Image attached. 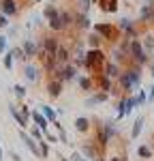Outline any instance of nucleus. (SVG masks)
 Returning <instances> with one entry per match:
<instances>
[{
  "mask_svg": "<svg viewBox=\"0 0 154 161\" xmlns=\"http://www.w3.org/2000/svg\"><path fill=\"white\" fill-rule=\"evenodd\" d=\"M105 62H107V58H105V52L101 47H90L88 54H86V64L84 67L92 73H101L105 69Z\"/></svg>",
  "mask_w": 154,
  "mask_h": 161,
  "instance_id": "obj_1",
  "label": "nucleus"
},
{
  "mask_svg": "<svg viewBox=\"0 0 154 161\" xmlns=\"http://www.w3.org/2000/svg\"><path fill=\"white\" fill-rule=\"evenodd\" d=\"M128 56H131L133 64H139V67H143V64H148V62H150V56H148V52L143 50V45H141L139 39H131V50H128Z\"/></svg>",
  "mask_w": 154,
  "mask_h": 161,
  "instance_id": "obj_2",
  "label": "nucleus"
},
{
  "mask_svg": "<svg viewBox=\"0 0 154 161\" xmlns=\"http://www.w3.org/2000/svg\"><path fill=\"white\" fill-rule=\"evenodd\" d=\"M94 32H99L103 37V41H111V43H116L118 39H120V28L114 24H96L94 26Z\"/></svg>",
  "mask_w": 154,
  "mask_h": 161,
  "instance_id": "obj_3",
  "label": "nucleus"
},
{
  "mask_svg": "<svg viewBox=\"0 0 154 161\" xmlns=\"http://www.w3.org/2000/svg\"><path fill=\"white\" fill-rule=\"evenodd\" d=\"M51 75L56 77V80H60V82H71V80H75L77 77V67L75 64H58L54 71H51Z\"/></svg>",
  "mask_w": 154,
  "mask_h": 161,
  "instance_id": "obj_4",
  "label": "nucleus"
},
{
  "mask_svg": "<svg viewBox=\"0 0 154 161\" xmlns=\"http://www.w3.org/2000/svg\"><path fill=\"white\" fill-rule=\"evenodd\" d=\"M19 137L24 140V144H26V148L30 150L34 157H41V148H38V142L34 140L32 136H28V133H24V131H19Z\"/></svg>",
  "mask_w": 154,
  "mask_h": 161,
  "instance_id": "obj_5",
  "label": "nucleus"
},
{
  "mask_svg": "<svg viewBox=\"0 0 154 161\" xmlns=\"http://www.w3.org/2000/svg\"><path fill=\"white\" fill-rule=\"evenodd\" d=\"M62 84H64V82L56 80V77H51L49 82H47L45 90H47V95H49L51 99H58V97H60V92H62Z\"/></svg>",
  "mask_w": 154,
  "mask_h": 161,
  "instance_id": "obj_6",
  "label": "nucleus"
},
{
  "mask_svg": "<svg viewBox=\"0 0 154 161\" xmlns=\"http://www.w3.org/2000/svg\"><path fill=\"white\" fill-rule=\"evenodd\" d=\"M58 45H60V41H58V37H45L43 41H41L38 50H43V52H49V54H56V50H58Z\"/></svg>",
  "mask_w": 154,
  "mask_h": 161,
  "instance_id": "obj_7",
  "label": "nucleus"
},
{
  "mask_svg": "<svg viewBox=\"0 0 154 161\" xmlns=\"http://www.w3.org/2000/svg\"><path fill=\"white\" fill-rule=\"evenodd\" d=\"M103 73L107 75V77H111V80H118L120 73H122V69H120V64L118 62H105V69H103Z\"/></svg>",
  "mask_w": 154,
  "mask_h": 161,
  "instance_id": "obj_8",
  "label": "nucleus"
},
{
  "mask_svg": "<svg viewBox=\"0 0 154 161\" xmlns=\"http://www.w3.org/2000/svg\"><path fill=\"white\" fill-rule=\"evenodd\" d=\"M94 77H96V86H99V90L111 92V77H107L103 71L101 73H94Z\"/></svg>",
  "mask_w": 154,
  "mask_h": 161,
  "instance_id": "obj_9",
  "label": "nucleus"
},
{
  "mask_svg": "<svg viewBox=\"0 0 154 161\" xmlns=\"http://www.w3.org/2000/svg\"><path fill=\"white\" fill-rule=\"evenodd\" d=\"M73 24L77 26V28H81V30H88L90 28V17H88V13H75L73 15Z\"/></svg>",
  "mask_w": 154,
  "mask_h": 161,
  "instance_id": "obj_10",
  "label": "nucleus"
},
{
  "mask_svg": "<svg viewBox=\"0 0 154 161\" xmlns=\"http://www.w3.org/2000/svg\"><path fill=\"white\" fill-rule=\"evenodd\" d=\"M30 116H32V120H34V125H37L38 129H41V131H43V136H45V133H47V123H49V120H47V118H45V116H43V114H41V112H30Z\"/></svg>",
  "mask_w": 154,
  "mask_h": 161,
  "instance_id": "obj_11",
  "label": "nucleus"
},
{
  "mask_svg": "<svg viewBox=\"0 0 154 161\" xmlns=\"http://www.w3.org/2000/svg\"><path fill=\"white\" fill-rule=\"evenodd\" d=\"M56 60H58V64H66V62L71 60V50L64 47V45H58V50H56Z\"/></svg>",
  "mask_w": 154,
  "mask_h": 161,
  "instance_id": "obj_12",
  "label": "nucleus"
},
{
  "mask_svg": "<svg viewBox=\"0 0 154 161\" xmlns=\"http://www.w3.org/2000/svg\"><path fill=\"white\" fill-rule=\"evenodd\" d=\"M0 9H2V13L4 15H15L17 13V2L15 0H0Z\"/></svg>",
  "mask_w": 154,
  "mask_h": 161,
  "instance_id": "obj_13",
  "label": "nucleus"
},
{
  "mask_svg": "<svg viewBox=\"0 0 154 161\" xmlns=\"http://www.w3.org/2000/svg\"><path fill=\"white\" fill-rule=\"evenodd\" d=\"M9 112H11V116L13 118H15V120H17V125H19V127H22V129H24L26 125H28V118H26L24 114H22V110H17V105H9Z\"/></svg>",
  "mask_w": 154,
  "mask_h": 161,
  "instance_id": "obj_14",
  "label": "nucleus"
},
{
  "mask_svg": "<svg viewBox=\"0 0 154 161\" xmlns=\"http://www.w3.org/2000/svg\"><path fill=\"white\" fill-rule=\"evenodd\" d=\"M81 155H86L88 159H92V161H94L96 157H99V148L94 146V142H86V144L81 146Z\"/></svg>",
  "mask_w": 154,
  "mask_h": 161,
  "instance_id": "obj_15",
  "label": "nucleus"
},
{
  "mask_svg": "<svg viewBox=\"0 0 154 161\" xmlns=\"http://www.w3.org/2000/svg\"><path fill=\"white\" fill-rule=\"evenodd\" d=\"M107 99H109V92H105V90H101V92L92 95L90 99H86V105H88V108H92V105H96V103H105Z\"/></svg>",
  "mask_w": 154,
  "mask_h": 161,
  "instance_id": "obj_16",
  "label": "nucleus"
},
{
  "mask_svg": "<svg viewBox=\"0 0 154 161\" xmlns=\"http://www.w3.org/2000/svg\"><path fill=\"white\" fill-rule=\"evenodd\" d=\"M126 71H128V75H131L133 86L139 88V84H141V67H139V64H135V67H131V69H126Z\"/></svg>",
  "mask_w": 154,
  "mask_h": 161,
  "instance_id": "obj_17",
  "label": "nucleus"
},
{
  "mask_svg": "<svg viewBox=\"0 0 154 161\" xmlns=\"http://www.w3.org/2000/svg\"><path fill=\"white\" fill-rule=\"evenodd\" d=\"M22 50H24V54L28 56V58H32V56H37L38 54V45L34 43V41H24V45H22Z\"/></svg>",
  "mask_w": 154,
  "mask_h": 161,
  "instance_id": "obj_18",
  "label": "nucleus"
},
{
  "mask_svg": "<svg viewBox=\"0 0 154 161\" xmlns=\"http://www.w3.org/2000/svg\"><path fill=\"white\" fill-rule=\"evenodd\" d=\"M118 82H120V86H122V90H126V92H131L133 90V82H131V75H128V71H122L120 73V77H118Z\"/></svg>",
  "mask_w": 154,
  "mask_h": 161,
  "instance_id": "obj_19",
  "label": "nucleus"
},
{
  "mask_svg": "<svg viewBox=\"0 0 154 161\" xmlns=\"http://www.w3.org/2000/svg\"><path fill=\"white\" fill-rule=\"evenodd\" d=\"M101 9L105 13H116L118 11V0H99Z\"/></svg>",
  "mask_w": 154,
  "mask_h": 161,
  "instance_id": "obj_20",
  "label": "nucleus"
},
{
  "mask_svg": "<svg viewBox=\"0 0 154 161\" xmlns=\"http://www.w3.org/2000/svg\"><path fill=\"white\" fill-rule=\"evenodd\" d=\"M24 77L28 80V82H37L38 69H37V67H32V64H26V67H24Z\"/></svg>",
  "mask_w": 154,
  "mask_h": 161,
  "instance_id": "obj_21",
  "label": "nucleus"
},
{
  "mask_svg": "<svg viewBox=\"0 0 154 161\" xmlns=\"http://www.w3.org/2000/svg\"><path fill=\"white\" fill-rule=\"evenodd\" d=\"M58 17H60V24H62V30H66L69 26L73 24V13H69V11H60V13H58Z\"/></svg>",
  "mask_w": 154,
  "mask_h": 161,
  "instance_id": "obj_22",
  "label": "nucleus"
},
{
  "mask_svg": "<svg viewBox=\"0 0 154 161\" xmlns=\"http://www.w3.org/2000/svg\"><path fill=\"white\" fill-rule=\"evenodd\" d=\"M75 129L79 131V133H86V131L90 129V120H88V118H84V116H79V118L75 120Z\"/></svg>",
  "mask_w": 154,
  "mask_h": 161,
  "instance_id": "obj_23",
  "label": "nucleus"
},
{
  "mask_svg": "<svg viewBox=\"0 0 154 161\" xmlns=\"http://www.w3.org/2000/svg\"><path fill=\"white\" fill-rule=\"evenodd\" d=\"M79 88H81V90H92V88H94V80L88 77V75L79 77Z\"/></svg>",
  "mask_w": 154,
  "mask_h": 161,
  "instance_id": "obj_24",
  "label": "nucleus"
},
{
  "mask_svg": "<svg viewBox=\"0 0 154 161\" xmlns=\"http://www.w3.org/2000/svg\"><path fill=\"white\" fill-rule=\"evenodd\" d=\"M101 129L105 131V136L109 137V140H111L114 136H118V129L114 127V123H103V125H101Z\"/></svg>",
  "mask_w": 154,
  "mask_h": 161,
  "instance_id": "obj_25",
  "label": "nucleus"
},
{
  "mask_svg": "<svg viewBox=\"0 0 154 161\" xmlns=\"http://www.w3.org/2000/svg\"><path fill=\"white\" fill-rule=\"evenodd\" d=\"M141 45H143V50L150 54L154 50V35H146V37L141 39Z\"/></svg>",
  "mask_w": 154,
  "mask_h": 161,
  "instance_id": "obj_26",
  "label": "nucleus"
},
{
  "mask_svg": "<svg viewBox=\"0 0 154 161\" xmlns=\"http://www.w3.org/2000/svg\"><path fill=\"white\" fill-rule=\"evenodd\" d=\"M141 129H143V118H137V120H135V125H133V131H131V137H133V140H137V137H139V133H141Z\"/></svg>",
  "mask_w": 154,
  "mask_h": 161,
  "instance_id": "obj_27",
  "label": "nucleus"
},
{
  "mask_svg": "<svg viewBox=\"0 0 154 161\" xmlns=\"http://www.w3.org/2000/svg\"><path fill=\"white\" fill-rule=\"evenodd\" d=\"M101 43H103V37L99 35V32H92L88 37V45L90 47H101Z\"/></svg>",
  "mask_w": 154,
  "mask_h": 161,
  "instance_id": "obj_28",
  "label": "nucleus"
},
{
  "mask_svg": "<svg viewBox=\"0 0 154 161\" xmlns=\"http://www.w3.org/2000/svg\"><path fill=\"white\" fill-rule=\"evenodd\" d=\"M41 114H43V116H45L49 123H54V120H56V112L51 110L49 105H41Z\"/></svg>",
  "mask_w": 154,
  "mask_h": 161,
  "instance_id": "obj_29",
  "label": "nucleus"
},
{
  "mask_svg": "<svg viewBox=\"0 0 154 161\" xmlns=\"http://www.w3.org/2000/svg\"><path fill=\"white\" fill-rule=\"evenodd\" d=\"M137 155H139L141 159H150V157H152V148H150V146H139V148H137Z\"/></svg>",
  "mask_w": 154,
  "mask_h": 161,
  "instance_id": "obj_30",
  "label": "nucleus"
},
{
  "mask_svg": "<svg viewBox=\"0 0 154 161\" xmlns=\"http://www.w3.org/2000/svg\"><path fill=\"white\" fill-rule=\"evenodd\" d=\"M38 148H41V159H47V155H49V146H47L45 140H38Z\"/></svg>",
  "mask_w": 154,
  "mask_h": 161,
  "instance_id": "obj_31",
  "label": "nucleus"
},
{
  "mask_svg": "<svg viewBox=\"0 0 154 161\" xmlns=\"http://www.w3.org/2000/svg\"><path fill=\"white\" fill-rule=\"evenodd\" d=\"M2 64H4V69H13V52H7V54H4Z\"/></svg>",
  "mask_w": 154,
  "mask_h": 161,
  "instance_id": "obj_32",
  "label": "nucleus"
},
{
  "mask_svg": "<svg viewBox=\"0 0 154 161\" xmlns=\"http://www.w3.org/2000/svg\"><path fill=\"white\" fill-rule=\"evenodd\" d=\"M43 15H45L47 19H51L54 15H58V9H56L54 4H47V7H45V11H43Z\"/></svg>",
  "mask_w": 154,
  "mask_h": 161,
  "instance_id": "obj_33",
  "label": "nucleus"
},
{
  "mask_svg": "<svg viewBox=\"0 0 154 161\" xmlns=\"http://www.w3.org/2000/svg\"><path fill=\"white\" fill-rule=\"evenodd\" d=\"M90 4H92V0H77V7H79V11H81V13H88Z\"/></svg>",
  "mask_w": 154,
  "mask_h": 161,
  "instance_id": "obj_34",
  "label": "nucleus"
},
{
  "mask_svg": "<svg viewBox=\"0 0 154 161\" xmlns=\"http://www.w3.org/2000/svg\"><path fill=\"white\" fill-rule=\"evenodd\" d=\"M13 58H19V60H28V56H26L24 54V50H22V47H13Z\"/></svg>",
  "mask_w": 154,
  "mask_h": 161,
  "instance_id": "obj_35",
  "label": "nucleus"
},
{
  "mask_svg": "<svg viewBox=\"0 0 154 161\" xmlns=\"http://www.w3.org/2000/svg\"><path fill=\"white\" fill-rule=\"evenodd\" d=\"M30 136H32V137H34V140L38 142V140H43V131H41V129H38L37 125H34V127L30 129Z\"/></svg>",
  "mask_w": 154,
  "mask_h": 161,
  "instance_id": "obj_36",
  "label": "nucleus"
},
{
  "mask_svg": "<svg viewBox=\"0 0 154 161\" xmlns=\"http://www.w3.org/2000/svg\"><path fill=\"white\" fill-rule=\"evenodd\" d=\"M7 26H9V15L0 13V28H7Z\"/></svg>",
  "mask_w": 154,
  "mask_h": 161,
  "instance_id": "obj_37",
  "label": "nucleus"
},
{
  "mask_svg": "<svg viewBox=\"0 0 154 161\" xmlns=\"http://www.w3.org/2000/svg\"><path fill=\"white\" fill-rule=\"evenodd\" d=\"M13 90H15V95H17L19 99H22V97H26V88L24 86H15Z\"/></svg>",
  "mask_w": 154,
  "mask_h": 161,
  "instance_id": "obj_38",
  "label": "nucleus"
},
{
  "mask_svg": "<svg viewBox=\"0 0 154 161\" xmlns=\"http://www.w3.org/2000/svg\"><path fill=\"white\" fill-rule=\"evenodd\" d=\"M137 101H139V105H141V103H146V101H148V95H146L143 90H139V92H137Z\"/></svg>",
  "mask_w": 154,
  "mask_h": 161,
  "instance_id": "obj_39",
  "label": "nucleus"
},
{
  "mask_svg": "<svg viewBox=\"0 0 154 161\" xmlns=\"http://www.w3.org/2000/svg\"><path fill=\"white\" fill-rule=\"evenodd\" d=\"M4 52H7V37L0 35V54H4Z\"/></svg>",
  "mask_w": 154,
  "mask_h": 161,
  "instance_id": "obj_40",
  "label": "nucleus"
},
{
  "mask_svg": "<svg viewBox=\"0 0 154 161\" xmlns=\"http://www.w3.org/2000/svg\"><path fill=\"white\" fill-rule=\"evenodd\" d=\"M148 99H150V103L154 101V84H152V88H150V95H148Z\"/></svg>",
  "mask_w": 154,
  "mask_h": 161,
  "instance_id": "obj_41",
  "label": "nucleus"
},
{
  "mask_svg": "<svg viewBox=\"0 0 154 161\" xmlns=\"http://www.w3.org/2000/svg\"><path fill=\"white\" fill-rule=\"evenodd\" d=\"M109 161H124V157H111Z\"/></svg>",
  "mask_w": 154,
  "mask_h": 161,
  "instance_id": "obj_42",
  "label": "nucleus"
},
{
  "mask_svg": "<svg viewBox=\"0 0 154 161\" xmlns=\"http://www.w3.org/2000/svg\"><path fill=\"white\" fill-rule=\"evenodd\" d=\"M94 161H105V159H103V157H96V159H94Z\"/></svg>",
  "mask_w": 154,
  "mask_h": 161,
  "instance_id": "obj_43",
  "label": "nucleus"
},
{
  "mask_svg": "<svg viewBox=\"0 0 154 161\" xmlns=\"http://www.w3.org/2000/svg\"><path fill=\"white\" fill-rule=\"evenodd\" d=\"M0 161H2V148H0Z\"/></svg>",
  "mask_w": 154,
  "mask_h": 161,
  "instance_id": "obj_44",
  "label": "nucleus"
},
{
  "mask_svg": "<svg viewBox=\"0 0 154 161\" xmlns=\"http://www.w3.org/2000/svg\"><path fill=\"white\" fill-rule=\"evenodd\" d=\"M152 75H154V64H152Z\"/></svg>",
  "mask_w": 154,
  "mask_h": 161,
  "instance_id": "obj_45",
  "label": "nucleus"
},
{
  "mask_svg": "<svg viewBox=\"0 0 154 161\" xmlns=\"http://www.w3.org/2000/svg\"><path fill=\"white\" fill-rule=\"evenodd\" d=\"M62 161H69V159H62Z\"/></svg>",
  "mask_w": 154,
  "mask_h": 161,
  "instance_id": "obj_46",
  "label": "nucleus"
}]
</instances>
